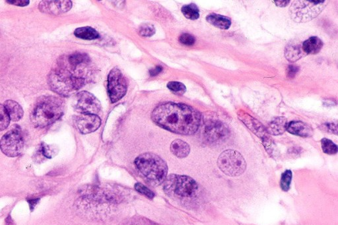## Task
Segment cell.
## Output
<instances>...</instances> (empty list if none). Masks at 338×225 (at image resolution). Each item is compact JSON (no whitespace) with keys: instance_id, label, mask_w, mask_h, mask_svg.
I'll return each mask as SVG.
<instances>
[{"instance_id":"d590c367","label":"cell","mask_w":338,"mask_h":225,"mask_svg":"<svg viewBox=\"0 0 338 225\" xmlns=\"http://www.w3.org/2000/svg\"><path fill=\"white\" fill-rule=\"evenodd\" d=\"M274 3L276 4V5L278 7H285L290 3V1H274Z\"/></svg>"},{"instance_id":"4dcf8cb0","label":"cell","mask_w":338,"mask_h":225,"mask_svg":"<svg viewBox=\"0 0 338 225\" xmlns=\"http://www.w3.org/2000/svg\"><path fill=\"white\" fill-rule=\"evenodd\" d=\"M179 42L182 44L186 45V46H191V45L195 44L196 39L192 35L185 33L180 35Z\"/></svg>"},{"instance_id":"7c38bea8","label":"cell","mask_w":338,"mask_h":225,"mask_svg":"<svg viewBox=\"0 0 338 225\" xmlns=\"http://www.w3.org/2000/svg\"><path fill=\"white\" fill-rule=\"evenodd\" d=\"M74 122L78 131L83 134L95 132L101 124V119L96 114H82L74 118Z\"/></svg>"},{"instance_id":"e575fe53","label":"cell","mask_w":338,"mask_h":225,"mask_svg":"<svg viewBox=\"0 0 338 225\" xmlns=\"http://www.w3.org/2000/svg\"><path fill=\"white\" fill-rule=\"evenodd\" d=\"M162 70H163V67L162 66H157L154 69H152L150 71V73L151 76H155L161 73Z\"/></svg>"},{"instance_id":"7402d4cb","label":"cell","mask_w":338,"mask_h":225,"mask_svg":"<svg viewBox=\"0 0 338 225\" xmlns=\"http://www.w3.org/2000/svg\"><path fill=\"white\" fill-rule=\"evenodd\" d=\"M74 35L76 37L83 40H94L100 37L98 31L90 27H84L76 29Z\"/></svg>"},{"instance_id":"6da1fadb","label":"cell","mask_w":338,"mask_h":225,"mask_svg":"<svg viewBox=\"0 0 338 225\" xmlns=\"http://www.w3.org/2000/svg\"><path fill=\"white\" fill-rule=\"evenodd\" d=\"M159 127L175 134L190 136L201 125L202 114L190 106L181 103H163L155 108L152 114Z\"/></svg>"},{"instance_id":"f1b7e54d","label":"cell","mask_w":338,"mask_h":225,"mask_svg":"<svg viewBox=\"0 0 338 225\" xmlns=\"http://www.w3.org/2000/svg\"><path fill=\"white\" fill-rule=\"evenodd\" d=\"M139 35L142 37H152L155 33V27L152 24H143L139 28Z\"/></svg>"},{"instance_id":"2e32d148","label":"cell","mask_w":338,"mask_h":225,"mask_svg":"<svg viewBox=\"0 0 338 225\" xmlns=\"http://www.w3.org/2000/svg\"><path fill=\"white\" fill-rule=\"evenodd\" d=\"M306 55L303 51L302 44L299 42H292L286 46L285 56L289 62H294Z\"/></svg>"},{"instance_id":"3957f363","label":"cell","mask_w":338,"mask_h":225,"mask_svg":"<svg viewBox=\"0 0 338 225\" xmlns=\"http://www.w3.org/2000/svg\"><path fill=\"white\" fill-rule=\"evenodd\" d=\"M64 105L61 99L55 96H45L34 109L31 121L34 127L43 128L59 120L64 114Z\"/></svg>"},{"instance_id":"277c9868","label":"cell","mask_w":338,"mask_h":225,"mask_svg":"<svg viewBox=\"0 0 338 225\" xmlns=\"http://www.w3.org/2000/svg\"><path fill=\"white\" fill-rule=\"evenodd\" d=\"M164 192L171 197L190 198L197 195V182L185 175L172 174L163 182Z\"/></svg>"},{"instance_id":"836d02e7","label":"cell","mask_w":338,"mask_h":225,"mask_svg":"<svg viewBox=\"0 0 338 225\" xmlns=\"http://www.w3.org/2000/svg\"><path fill=\"white\" fill-rule=\"evenodd\" d=\"M8 3L10 4H12V5H15V6H20V7H25L28 6L29 4V0L27 1V0H25V1H22V0H16V1H7Z\"/></svg>"},{"instance_id":"ffe728a7","label":"cell","mask_w":338,"mask_h":225,"mask_svg":"<svg viewBox=\"0 0 338 225\" xmlns=\"http://www.w3.org/2000/svg\"><path fill=\"white\" fill-rule=\"evenodd\" d=\"M206 21L215 28L223 29V30L229 29L231 26V21L229 17L216 14V13H211L207 15Z\"/></svg>"},{"instance_id":"9c48e42d","label":"cell","mask_w":338,"mask_h":225,"mask_svg":"<svg viewBox=\"0 0 338 225\" xmlns=\"http://www.w3.org/2000/svg\"><path fill=\"white\" fill-rule=\"evenodd\" d=\"M127 91V83L120 69L116 67L110 71L108 77V93L112 103L118 102Z\"/></svg>"},{"instance_id":"ac0fdd59","label":"cell","mask_w":338,"mask_h":225,"mask_svg":"<svg viewBox=\"0 0 338 225\" xmlns=\"http://www.w3.org/2000/svg\"><path fill=\"white\" fill-rule=\"evenodd\" d=\"M172 154L178 158L183 159L188 156L190 152V147L188 144L181 139H176L171 145Z\"/></svg>"},{"instance_id":"30bf717a","label":"cell","mask_w":338,"mask_h":225,"mask_svg":"<svg viewBox=\"0 0 338 225\" xmlns=\"http://www.w3.org/2000/svg\"><path fill=\"white\" fill-rule=\"evenodd\" d=\"M75 109L82 114H96L101 109L100 101L93 94L82 91L76 95Z\"/></svg>"},{"instance_id":"cb8c5ba5","label":"cell","mask_w":338,"mask_h":225,"mask_svg":"<svg viewBox=\"0 0 338 225\" xmlns=\"http://www.w3.org/2000/svg\"><path fill=\"white\" fill-rule=\"evenodd\" d=\"M123 225H157L152 220L141 216H134L126 220Z\"/></svg>"},{"instance_id":"4316f807","label":"cell","mask_w":338,"mask_h":225,"mask_svg":"<svg viewBox=\"0 0 338 225\" xmlns=\"http://www.w3.org/2000/svg\"><path fill=\"white\" fill-rule=\"evenodd\" d=\"M292 177L293 173L292 170H287L283 173L282 176H281L280 186L284 192H287L289 190Z\"/></svg>"},{"instance_id":"1f68e13d","label":"cell","mask_w":338,"mask_h":225,"mask_svg":"<svg viewBox=\"0 0 338 225\" xmlns=\"http://www.w3.org/2000/svg\"><path fill=\"white\" fill-rule=\"evenodd\" d=\"M324 127L326 131L337 134V128L336 124H334L333 123H328L324 124Z\"/></svg>"},{"instance_id":"5bb4252c","label":"cell","mask_w":338,"mask_h":225,"mask_svg":"<svg viewBox=\"0 0 338 225\" xmlns=\"http://www.w3.org/2000/svg\"><path fill=\"white\" fill-rule=\"evenodd\" d=\"M239 118L254 134L262 139L263 144L265 143V145L267 143H270V139L268 137L267 130L263 127L262 123L259 122L258 120L252 118L249 114L244 113V112L239 114Z\"/></svg>"},{"instance_id":"ba28073f","label":"cell","mask_w":338,"mask_h":225,"mask_svg":"<svg viewBox=\"0 0 338 225\" xmlns=\"http://www.w3.org/2000/svg\"><path fill=\"white\" fill-rule=\"evenodd\" d=\"M24 140L19 128H13L0 140V148L4 154L10 157H16L21 154Z\"/></svg>"},{"instance_id":"9a60e30c","label":"cell","mask_w":338,"mask_h":225,"mask_svg":"<svg viewBox=\"0 0 338 225\" xmlns=\"http://www.w3.org/2000/svg\"><path fill=\"white\" fill-rule=\"evenodd\" d=\"M290 134L296 135V136L308 137L313 135L312 128L308 125L307 123H304L300 121H292L288 123L287 129Z\"/></svg>"},{"instance_id":"8fae6325","label":"cell","mask_w":338,"mask_h":225,"mask_svg":"<svg viewBox=\"0 0 338 225\" xmlns=\"http://www.w3.org/2000/svg\"><path fill=\"white\" fill-rule=\"evenodd\" d=\"M228 128L218 120H209L206 123L204 129L205 137L209 143L223 142L228 137Z\"/></svg>"},{"instance_id":"d6986e66","label":"cell","mask_w":338,"mask_h":225,"mask_svg":"<svg viewBox=\"0 0 338 225\" xmlns=\"http://www.w3.org/2000/svg\"><path fill=\"white\" fill-rule=\"evenodd\" d=\"M302 47L306 55H316L321 51L323 42L319 37H312L305 40L302 44Z\"/></svg>"},{"instance_id":"44dd1931","label":"cell","mask_w":338,"mask_h":225,"mask_svg":"<svg viewBox=\"0 0 338 225\" xmlns=\"http://www.w3.org/2000/svg\"><path fill=\"white\" fill-rule=\"evenodd\" d=\"M287 119L284 117H278L274 119L268 125L267 128L268 133H270L274 136H278L285 132L287 129Z\"/></svg>"},{"instance_id":"f546056e","label":"cell","mask_w":338,"mask_h":225,"mask_svg":"<svg viewBox=\"0 0 338 225\" xmlns=\"http://www.w3.org/2000/svg\"><path fill=\"white\" fill-rule=\"evenodd\" d=\"M135 189L137 192L141 193V194L145 195V196L149 198V199H153L155 197V193L150 190L147 187L143 185L141 183H136L135 184Z\"/></svg>"},{"instance_id":"4fadbf2b","label":"cell","mask_w":338,"mask_h":225,"mask_svg":"<svg viewBox=\"0 0 338 225\" xmlns=\"http://www.w3.org/2000/svg\"><path fill=\"white\" fill-rule=\"evenodd\" d=\"M71 1H42L38 8L42 13L50 15H60L70 10Z\"/></svg>"},{"instance_id":"d4e9b609","label":"cell","mask_w":338,"mask_h":225,"mask_svg":"<svg viewBox=\"0 0 338 225\" xmlns=\"http://www.w3.org/2000/svg\"><path fill=\"white\" fill-rule=\"evenodd\" d=\"M322 148L328 155H335L337 153V146L330 139L324 138L321 141Z\"/></svg>"},{"instance_id":"52a82bcc","label":"cell","mask_w":338,"mask_h":225,"mask_svg":"<svg viewBox=\"0 0 338 225\" xmlns=\"http://www.w3.org/2000/svg\"><path fill=\"white\" fill-rule=\"evenodd\" d=\"M220 169L227 176H240L246 170L247 163L244 157L235 150L229 149L221 154L218 160Z\"/></svg>"},{"instance_id":"83f0119b","label":"cell","mask_w":338,"mask_h":225,"mask_svg":"<svg viewBox=\"0 0 338 225\" xmlns=\"http://www.w3.org/2000/svg\"><path fill=\"white\" fill-rule=\"evenodd\" d=\"M167 87L173 93L179 94V95H182L186 91L185 85L180 82H169L167 84Z\"/></svg>"},{"instance_id":"603a6c76","label":"cell","mask_w":338,"mask_h":225,"mask_svg":"<svg viewBox=\"0 0 338 225\" xmlns=\"http://www.w3.org/2000/svg\"><path fill=\"white\" fill-rule=\"evenodd\" d=\"M182 12L184 16L188 19L196 20L200 17L199 9L195 4H190L182 7Z\"/></svg>"},{"instance_id":"5b68a950","label":"cell","mask_w":338,"mask_h":225,"mask_svg":"<svg viewBox=\"0 0 338 225\" xmlns=\"http://www.w3.org/2000/svg\"><path fill=\"white\" fill-rule=\"evenodd\" d=\"M48 83L54 92L67 96L80 89L83 84V80L75 77L66 69H55L49 73Z\"/></svg>"},{"instance_id":"7a4b0ae2","label":"cell","mask_w":338,"mask_h":225,"mask_svg":"<svg viewBox=\"0 0 338 225\" xmlns=\"http://www.w3.org/2000/svg\"><path fill=\"white\" fill-rule=\"evenodd\" d=\"M134 163L139 173L152 185L163 184L168 177L167 164L159 155L146 153L139 155Z\"/></svg>"},{"instance_id":"d6a6232c","label":"cell","mask_w":338,"mask_h":225,"mask_svg":"<svg viewBox=\"0 0 338 225\" xmlns=\"http://www.w3.org/2000/svg\"><path fill=\"white\" fill-rule=\"evenodd\" d=\"M299 71V67L295 66H289L287 69V77L294 78Z\"/></svg>"},{"instance_id":"8992f818","label":"cell","mask_w":338,"mask_h":225,"mask_svg":"<svg viewBox=\"0 0 338 225\" xmlns=\"http://www.w3.org/2000/svg\"><path fill=\"white\" fill-rule=\"evenodd\" d=\"M326 7L325 1H296L291 6L290 17L297 22H305L311 21L324 10Z\"/></svg>"},{"instance_id":"e0dca14e","label":"cell","mask_w":338,"mask_h":225,"mask_svg":"<svg viewBox=\"0 0 338 225\" xmlns=\"http://www.w3.org/2000/svg\"><path fill=\"white\" fill-rule=\"evenodd\" d=\"M4 107L8 112L11 120L17 121L23 116V110L21 105L14 101L8 100L4 103Z\"/></svg>"},{"instance_id":"484cf974","label":"cell","mask_w":338,"mask_h":225,"mask_svg":"<svg viewBox=\"0 0 338 225\" xmlns=\"http://www.w3.org/2000/svg\"><path fill=\"white\" fill-rule=\"evenodd\" d=\"M10 120L5 107L4 105H0V132L4 131L9 127Z\"/></svg>"}]
</instances>
